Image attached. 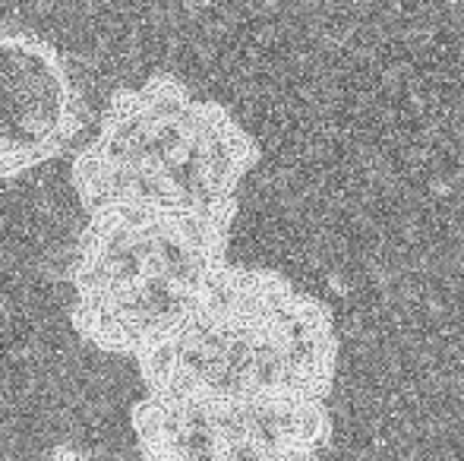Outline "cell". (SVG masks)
<instances>
[{"label": "cell", "mask_w": 464, "mask_h": 461, "mask_svg": "<svg viewBox=\"0 0 464 461\" xmlns=\"http://www.w3.org/2000/svg\"><path fill=\"white\" fill-rule=\"evenodd\" d=\"M338 335L325 303L272 269L231 265L159 351L140 360L146 395L199 401H325Z\"/></svg>", "instance_id": "obj_1"}, {"label": "cell", "mask_w": 464, "mask_h": 461, "mask_svg": "<svg viewBox=\"0 0 464 461\" xmlns=\"http://www.w3.org/2000/svg\"><path fill=\"white\" fill-rule=\"evenodd\" d=\"M140 461H323L325 401H199L142 395L133 405Z\"/></svg>", "instance_id": "obj_4"}, {"label": "cell", "mask_w": 464, "mask_h": 461, "mask_svg": "<svg viewBox=\"0 0 464 461\" xmlns=\"http://www.w3.org/2000/svg\"><path fill=\"white\" fill-rule=\"evenodd\" d=\"M231 225L146 209L89 212L70 259L73 329L136 363L187 322L227 265Z\"/></svg>", "instance_id": "obj_3"}, {"label": "cell", "mask_w": 464, "mask_h": 461, "mask_svg": "<svg viewBox=\"0 0 464 461\" xmlns=\"http://www.w3.org/2000/svg\"><path fill=\"white\" fill-rule=\"evenodd\" d=\"M82 127L70 63L29 29L0 25V180L57 158Z\"/></svg>", "instance_id": "obj_5"}, {"label": "cell", "mask_w": 464, "mask_h": 461, "mask_svg": "<svg viewBox=\"0 0 464 461\" xmlns=\"http://www.w3.org/2000/svg\"><path fill=\"white\" fill-rule=\"evenodd\" d=\"M256 161V139L225 105L152 73L111 95L95 139L73 161V187L86 212L146 209L231 225Z\"/></svg>", "instance_id": "obj_2"}]
</instances>
